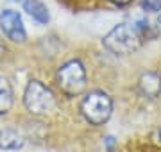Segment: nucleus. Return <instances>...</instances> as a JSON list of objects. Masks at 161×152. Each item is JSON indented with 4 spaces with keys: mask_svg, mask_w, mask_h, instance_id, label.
Instances as JSON below:
<instances>
[{
    "mask_svg": "<svg viewBox=\"0 0 161 152\" xmlns=\"http://www.w3.org/2000/svg\"><path fill=\"white\" fill-rule=\"evenodd\" d=\"M145 41L147 38L140 30V27L132 20H129V22L115 25L102 38V45L106 50H109L115 56H129V54L138 52Z\"/></svg>",
    "mask_w": 161,
    "mask_h": 152,
    "instance_id": "1",
    "label": "nucleus"
},
{
    "mask_svg": "<svg viewBox=\"0 0 161 152\" xmlns=\"http://www.w3.org/2000/svg\"><path fill=\"white\" fill-rule=\"evenodd\" d=\"M56 82L59 90L68 97H79L86 90V68L79 59H70L56 73Z\"/></svg>",
    "mask_w": 161,
    "mask_h": 152,
    "instance_id": "2",
    "label": "nucleus"
},
{
    "mask_svg": "<svg viewBox=\"0 0 161 152\" xmlns=\"http://www.w3.org/2000/svg\"><path fill=\"white\" fill-rule=\"evenodd\" d=\"M80 111L92 125H102L113 113V100L104 91H92L82 99Z\"/></svg>",
    "mask_w": 161,
    "mask_h": 152,
    "instance_id": "3",
    "label": "nucleus"
},
{
    "mask_svg": "<svg viewBox=\"0 0 161 152\" xmlns=\"http://www.w3.org/2000/svg\"><path fill=\"white\" fill-rule=\"evenodd\" d=\"M23 104L32 115H47L54 109L56 97L41 81H31L23 93Z\"/></svg>",
    "mask_w": 161,
    "mask_h": 152,
    "instance_id": "4",
    "label": "nucleus"
},
{
    "mask_svg": "<svg viewBox=\"0 0 161 152\" xmlns=\"http://www.w3.org/2000/svg\"><path fill=\"white\" fill-rule=\"evenodd\" d=\"M0 29H2L4 36L7 40H11L13 43H25V40H27V32L23 27L22 16L16 11L6 9L0 14Z\"/></svg>",
    "mask_w": 161,
    "mask_h": 152,
    "instance_id": "5",
    "label": "nucleus"
},
{
    "mask_svg": "<svg viewBox=\"0 0 161 152\" xmlns=\"http://www.w3.org/2000/svg\"><path fill=\"white\" fill-rule=\"evenodd\" d=\"M138 90L147 99H158L161 95V73L154 70L143 72L138 79Z\"/></svg>",
    "mask_w": 161,
    "mask_h": 152,
    "instance_id": "6",
    "label": "nucleus"
},
{
    "mask_svg": "<svg viewBox=\"0 0 161 152\" xmlns=\"http://www.w3.org/2000/svg\"><path fill=\"white\" fill-rule=\"evenodd\" d=\"M23 11L27 13L34 22H38L40 25H47L50 22L48 7H47L41 0H25V2H23Z\"/></svg>",
    "mask_w": 161,
    "mask_h": 152,
    "instance_id": "7",
    "label": "nucleus"
},
{
    "mask_svg": "<svg viewBox=\"0 0 161 152\" xmlns=\"http://www.w3.org/2000/svg\"><path fill=\"white\" fill-rule=\"evenodd\" d=\"M23 147V138L18 131L0 129V150H18Z\"/></svg>",
    "mask_w": 161,
    "mask_h": 152,
    "instance_id": "8",
    "label": "nucleus"
},
{
    "mask_svg": "<svg viewBox=\"0 0 161 152\" xmlns=\"http://www.w3.org/2000/svg\"><path fill=\"white\" fill-rule=\"evenodd\" d=\"M13 107V86L6 77L0 75V115L9 113Z\"/></svg>",
    "mask_w": 161,
    "mask_h": 152,
    "instance_id": "9",
    "label": "nucleus"
},
{
    "mask_svg": "<svg viewBox=\"0 0 161 152\" xmlns=\"http://www.w3.org/2000/svg\"><path fill=\"white\" fill-rule=\"evenodd\" d=\"M142 11L149 13V14H154V13L161 11V0H140L138 2Z\"/></svg>",
    "mask_w": 161,
    "mask_h": 152,
    "instance_id": "10",
    "label": "nucleus"
},
{
    "mask_svg": "<svg viewBox=\"0 0 161 152\" xmlns=\"http://www.w3.org/2000/svg\"><path fill=\"white\" fill-rule=\"evenodd\" d=\"M150 141H152V145H156V147L161 149V125L156 127L154 131L150 133Z\"/></svg>",
    "mask_w": 161,
    "mask_h": 152,
    "instance_id": "11",
    "label": "nucleus"
},
{
    "mask_svg": "<svg viewBox=\"0 0 161 152\" xmlns=\"http://www.w3.org/2000/svg\"><path fill=\"white\" fill-rule=\"evenodd\" d=\"M111 4H115V6H120V7H124V6H129L132 0H109Z\"/></svg>",
    "mask_w": 161,
    "mask_h": 152,
    "instance_id": "12",
    "label": "nucleus"
},
{
    "mask_svg": "<svg viewBox=\"0 0 161 152\" xmlns=\"http://www.w3.org/2000/svg\"><path fill=\"white\" fill-rule=\"evenodd\" d=\"M9 2H16V4H23L25 0H9Z\"/></svg>",
    "mask_w": 161,
    "mask_h": 152,
    "instance_id": "13",
    "label": "nucleus"
}]
</instances>
